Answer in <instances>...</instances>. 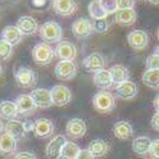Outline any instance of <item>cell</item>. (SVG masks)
<instances>
[{"instance_id": "obj_1", "label": "cell", "mask_w": 159, "mask_h": 159, "mask_svg": "<svg viewBox=\"0 0 159 159\" xmlns=\"http://www.w3.org/2000/svg\"><path fill=\"white\" fill-rule=\"evenodd\" d=\"M40 37L44 40L46 44H59L63 37V30L61 25L54 21H48L39 28Z\"/></svg>"}, {"instance_id": "obj_2", "label": "cell", "mask_w": 159, "mask_h": 159, "mask_svg": "<svg viewBox=\"0 0 159 159\" xmlns=\"http://www.w3.org/2000/svg\"><path fill=\"white\" fill-rule=\"evenodd\" d=\"M93 105L99 113H111L116 109V98L112 93L102 90L93 98Z\"/></svg>"}, {"instance_id": "obj_3", "label": "cell", "mask_w": 159, "mask_h": 159, "mask_svg": "<svg viewBox=\"0 0 159 159\" xmlns=\"http://www.w3.org/2000/svg\"><path fill=\"white\" fill-rule=\"evenodd\" d=\"M54 57H55L54 49L49 44H46V43H39L37 45L34 46L32 58H34L35 63H37L40 66H48V64L52 63Z\"/></svg>"}, {"instance_id": "obj_4", "label": "cell", "mask_w": 159, "mask_h": 159, "mask_svg": "<svg viewBox=\"0 0 159 159\" xmlns=\"http://www.w3.org/2000/svg\"><path fill=\"white\" fill-rule=\"evenodd\" d=\"M14 78L17 84L23 89H30L35 86L37 82V76L34 72V69L30 67H19L16 71Z\"/></svg>"}, {"instance_id": "obj_5", "label": "cell", "mask_w": 159, "mask_h": 159, "mask_svg": "<svg viewBox=\"0 0 159 159\" xmlns=\"http://www.w3.org/2000/svg\"><path fill=\"white\" fill-rule=\"evenodd\" d=\"M54 54L58 59L66 62H73L77 57V49L75 44H72L68 40H63L61 41L54 49Z\"/></svg>"}, {"instance_id": "obj_6", "label": "cell", "mask_w": 159, "mask_h": 159, "mask_svg": "<svg viewBox=\"0 0 159 159\" xmlns=\"http://www.w3.org/2000/svg\"><path fill=\"white\" fill-rule=\"evenodd\" d=\"M50 94H52L53 105L57 107L68 105L72 100V91L63 85H55L50 90Z\"/></svg>"}, {"instance_id": "obj_7", "label": "cell", "mask_w": 159, "mask_h": 159, "mask_svg": "<svg viewBox=\"0 0 159 159\" xmlns=\"http://www.w3.org/2000/svg\"><path fill=\"white\" fill-rule=\"evenodd\" d=\"M127 41L134 50L141 52L145 50L149 45V36L143 30H134L127 35Z\"/></svg>"}, {"instance_id": "obj_8", "label": "cell", "mask_w": 159, "mask_h": 159, "mask_svg": "<svg viewBox=\"0 0 159 159\" xmlns=\"http://www.w3.org/2000/svg\"><path fill=\"white\" fill-rule=\"evenodd\" d=\"M54 122L49 118H39L32 123V131L36 137L46 139L54 134Z\"/></svg>"}, {"instance_id": "obj_9", "label": "cell", "mask_w": 159, "mask_h": 159, "mask_svg": "<svg viewBox=\"0 0 159 159\" xmlns=\"http://www.w3.org/2000/svg\"><path fill=\"white\" fill-rule=\"evenodd\" d=\"M66 144L67 139L63 135H57L54 139H52L45 149V154L48 159H62V152Z\"/></svg>"}, {"instance_id": "obj_10", "label": "cell", "mask_w": 159, "mask_h": 159, "mask_svg": "<svg viewBox=\"0 0 159 159\" xmlns=\"http://www.w3.org/2000/svg\"><path fill=\"white\" fill-rule=\"evenodd\" d=\"M94 32L93 30V22L87 18H77L76 21L72 23V34L78 40H84L87 39L91 34Z\"/></svg>"}, {"instance_id": "obj_11", "label": "cell", "mask_w": 159, "mask_h": 159, "mask_svg": "<svg viewBox=\"0 0 159 159\" xmlns=\"http://www.w3.org/2000/svg\"><path fill=\"white\" fill-rule=\"evenodd\" d=\"M66 132L67 135L73 139V140H77V139H82L86 132H87V126L85 123L84 119L81 118H72L67 122L66 126Z\"/></svg>"}, {"instance_id": "obj_12", "label": "cell", "mask_w": 159, "mask_h": 159, "mask_svg": "<svg viewBox=\"0 0 159 159\" xmlns=\"http://www.w3.org/2000/svg\"><path fill=\"white\" fill-rule=\"evenodd\" d=\"M54 73L59 80H63V81H69V80L75 78V76L77 75V67L73 62H66V61H61L58 62L54 69Z\"/></svg>"}, {"instance_id": "obj_13", "label": "cell", "mask_w": 159, "mask_h": 159, "mask_svg": "<svg viewBox=\"0 0 159 159\" xmlns=\"http://www.w3.org/2000/svg\"><path fill=\"white\" fill-rule=\"evenodd\" d=\"M30 96L32 98V100L37 108L48 109L53 105L52 94L50 90H48V89H35V90L30 93Z\"/></svg>"}, {"instance_id": "obj_14", "label": "cell", "mask_w": 159, "mask_h": 159, "mask_svg": "<svg viewBox=\"0 0 159 159\" xmlns=\"http://www.w3.org/2000/svg\"><path fill=\"white\" fill-rule=\"evenodd\" d=\"M105 58L103 57V54L100 53H91L90 55H87L85 59H84V67L87 69L89 72H99V71H102V69L105 68Z\"/></svg>"}, {"instance_id": "obj_15", "label": "cell", "mask_w": 159, "mask_h": 159, "mask_svg": "<svg viewBox=\"0 0 159 159\" xmlns=\"http://www.w3.org/2000/svg\"><path fill=\"white\" fill-rule=\"evenodd\" d=\"M78 8V4L76 0H55L53 2V9L54 12L62 17H69L73 13H76Z\"/></svg>"}, {"instance_id": "obj_16", "label": "cell", "mask_w": 159, "mask_h": 159, "mask_svg": "<svg viewBox=\"0 0 159 159\" xmlns=\"http://www.w3.org/2000/svg\"><path fill=\"white\" fill-rule=\"evenodd\" d=\"M17 109H18V114H22V116H31L36 112V104L34 103L32 98L30 95H19L17 96V99L14 100Z\"/></svg>"}, {"instance_id": "obj_17", "label": "cell", "mask_w": 159, "mask_h": 159, "mask_svg": "<svg viewBox=\"0 0 159 159\" xmlns=\"http://www.w3.org/2000/svg\"><path fill=\"white\" fill-rule=\"evenodd\" d=\"M4 131L5 134L11 135L13 139L16 140H21V139L25 137L27 130V125L21 122V121H17V119H12V121H8L7 125L4 126Z\"/></svg>"}, {"instance_id": "obj_18", "label": "cell", "mask_w": 159, "mask_h": 159, "mask_svg": "<svg viewBox=\"0 0 159 159\" xmlns=\"http://www.w3.org/2000/svg\"><path fill=\"white\" fill-rule=\"evenodd\" d=\"M21 32L23 34V36H30V35H34L39 31V23L34 18V17H30V16H23L21 17L17 21V25H16Z\"/></svg>"}, {"instance_id": "obj_19", "label": "cell", "mask_w": 159, "mask_h": 159, "mask_svg": "<svg viewBox=\"0 0 159 159\" xmlns=\"http://www.w3.org/2000/svg\"><path fill=\"white\" fill-rule=\"evenodd\" d=\"M137 85L128 80V81L116 86V95L125 100H131L137 95Z\"/></svg>"}, {"instance_id": "obj_20", "label": "cell", "mask_w": 159, "mask_h": 159, "mask_svg": "<svg viewBox=\"0 0 159 159\" xmlns=\"http://www.w3.org/2000/svg\"><path fill=\"white\" fill-rule=\"evenodd\" d=\"M2 39L11 45L16 46L23 40V34L17 26H7L2 31Z\"/></svg>"}, {"instance_id": "obj_21", "label": "cell", "mask_w": 159, "mask_h": 159, "mask_svg": "<svg viewBox=\"0 0 159 159\" xmlns=\"http://www.w3.org/2000/svg\"><path fill=\"white\" fill-rule=\"evenodd\" d=\"M93 81H94V85L102 90H108L113 86V80H112V76H111V72L109 69H102L96 73H94V77H93Z\"/></svg>"}, {"instance_id": "obj_22", "label": "cell", "mask_w": 159, "mask_h": 159, "mask_svg": "<svg viewBox=\"0 0 159 159\" xmlns=\"http://www.w3.org/2000/svg\"><path fill=\"white\" fill-rule=\"evenodd\" d=\"M109 72H111L112 80H113V85H121L126 81H128L130 78V72H128L127 67L122 66V64H114L109 68Z\"/></svg>"}, {"instance_id": "obj_23", "label": "cell", "mask_w": 159, "mask_h": 159, "mask_svg": "<svg viewBox=\"0 0 159 159\" xmlns=\"http://www.w3.org/2000/svg\"><path fill=\"white\" fill-rule=\"evenodd\" d=\"M113 134L119 140H127L134 135V128L130 122L127 121H118L113 126Z\"/></svg>"}, {"instance_id": "obj_24", "label": "cell", "mask_w": 159, "mask_h": 159, "mask_svg": "<svg viewBox=\"0 0 159 159\" xmlns=\"http://www.w3.org/2000/svg\"><path fill=\"white\" fill-rule=\"evenodd\" d=\"M17 116H18V109L14 102L11 100L0 102V119L12 121V119H16Z\"/></svg>"}, {"instance_id": "obj_25", "label": "cell", "mask_w": 159, "mask_h": 159, "mask_svg": "<svg viewBox=\"0 0 159 159\" xmlns=\"http://www.w3.org/2000/svg\"><path fill=\"white\" fill-rule=\"evenodd\" d=\"M137 13L135 9H126V11H118L116 12V23L121 26H131L136 22Z\"/></svg>"}, {"instance_id": "obj_26", "label": "cell", "mask_w": 159, "mask_h": 159, "mask_svg": "<svg viewBox=\"0 0 159 159\" xmlns=\"http://www.w3.org/2000/svg\"><path fill=\"white\" fill-rule=\"evenodd\" d=\"M17 149V140L13 139L11 135L3 132L0 135V154L8 155L16 152Z\"/></svg>"}, {"instance_id": "obj_27", "label": "cell", "mask_w": 159, "mask_h": 159, "mask_svg": "<svg viewBox=\"0 0 159 159\" xmlns=\"http://www.w3.org/2000/svg\"><path fill=\"white\" fill-rule=\"evenodd\" d=\"M152 140L146 136H139L132 141V150L136 154L144 155L146 153H150V148H152Z\"/></svg>"}, {"instance_id": "obj_28", "label": "cell", "mask_w": 159, "mask_h": 159, "mask_svg": "<svg viewBox=\"0 0 159 159\" xmlns=\"http://www.w3.org/2000/svg\"><path fill=\"white\" fill-rule=\"evenodd\" d=\"M87 149L93 153L95 158H100L109 152V144L105 140H103V139H95V140H93L89 144Z\"/></svg>"}, {"instance_id": "obj_29", "label": "cell", "mask_w": 159, "mask_h": 159, "mask_svg": "<svg viewBox=\"0 0 159 159\" xmlns=\"http://www.w3.org/2000/svg\"><path fill=\"white\" fill-rule=\"evenodd\" d=\"M89 14L93 19H105L109 13L105 11V8L102 5L100 0H93V2L89 3Z\"/></svg>"}, {"instance_id": "obj_30", "label": "cell", "mask_w": 159, "mask_h": 159, "mask_svg": "<svg viewBox=\"0 0 159 159\" xmlns=\"http://www.w3.org/2000/svg\"><path fill=\"white\" fill-rule=\"evenodd\" d=\"M143 82L150 89H159V69H146L143 73Z\"/></svg>"}, {"instance_id": "obj_31", "label": "cell", "mask_w": 159, "mask_h": 159, "mask_svg": "<svg viewBox=\"0 0 159 159\" xmlns=\"http://www.w3.org/2000/svg\"><path fill=\"white\" fill-rule=\"evenodd\" d=\"M80 152H81V149L77 144L72 141H67L62 152V159H77Z\"/></svg>"}, {"instance_id": "obj_32", "label": "cell", "mask_w": 159, "mask_h": 159, "mask_svg": "<svg viewBox=\"0 0 159 159\" xmlns=\"http://www.w3.org/2000/svg\"><path fill=\"white\" fill-rule=\"evenodd\" d=\"M13 55V45L7 43L5 40H0V61H8Z\"/></svg>"}, {"instance_id": "obj_33", "label": "cell", "mask_w": 159, "mask_h": 159, "mask_svg": "<svg viewBox=\"0 0 159 159\" xmlns=\"http://www.w3.org/2000/svg\"><path fill=\"white\" fill-rule=\"evenodd\" d=\"M108 22L105 19H94L93 21V30L98 34H104L108 31Z\"/></svg>"}, {"instance_id": "obj_34", "label": "cell", "mask_w": 159, "mask_h": 159, "mask_svg": "<svg viewBox=\"0 0 159 159\" xmlns=\"http://www.w3.org/2000/svg\"><path fill=\"white\" fill-rule=\"evenodd\" d=\"M145 66H146V69H159V57L155 54L148 57Z\"/></svg>"}, {"instance_id": "obj_35", "label": "cell", "mask_w": 159, "mask_h": 159, "mask_svg": "<svg viewBox=\"0 0 159 159\" xmlns=\"http://www.w3.org/2000/svg\"><path fill=\"white\" fill-rule=\"evenodd\" d=\"M135 0H117V12L126 11V9H134Z\"/></svg>"}, {"instance_id": "obj_36", "label": "cell", "mask_w": 159, "mask_h": 159, "mask_svg": "<svg viewBox=\"0 0 159 159\" xmlns=\"http://www.w3.org/2000/svg\"><path fill=\"white\" fill-rule=\"evenodd\" d=\"M100 3L109 14L117 12V0H100Z\"/></svg>"}, {"instance_id": "obj_37", "label": "cell", "mask_w": 159, "mask_h": 159, "mask_svg": "<svg viewBox=\"0 0 159 159\" xmlns=\"http://www.w3.org/2000/svg\"><path fill=\"white\" fill-rule=\"evenodd\" d=\"M150 155L153 157V159H159V139H158V140H154L152 143Z\"/></svg>"}, {"instance_id": "obj_38", "label": "cell", "mask_w": 159, "mask_h": 159, "mask_svg": "<svg viewBox=\"0 0 159 159\" xmlns=\"http://www.w3.org/2000/svg\"><path fill=\"white\" fill-rule=\"evenodd\" d=\"M77 159H95V157L93 155V153L89 150V149H81Z\"/></svg>"}, {"instance_id": "obj_39", "label": "cell", "mask_w": 159, "mask_h": 159, "mask_svg": "<svg viewBox=\"0 0 159 159\" xmlns=\"http://www.w3.org/2000/svg\"><path fill=\"white\" fill-rule=\"evenodd\" d=\"M14 159H36V155L31 152H21L16 154Z\"/></svg>"}, {"instance_id": "obj_40", "label": "cell", "mask_w": 159, "mask_h": 159, "mask_svg": "<svg viewBox=\"0 0 159 159\" xmlns=\"http://www.w3.org/2000/svg\"><path fill=\"white\" fill-rule=\"evenodd\" d=\"M152 127L154 130L159 131V112H155L154 116L152 117Z\"/></svg>"}, {"instance_id": "obj_41", "label": "cell", "mask_w": 159, "mask_h": 159, "mask_svg": "<svg viewBox=\"0 0 159 159\" xmlns=\"http://www.w3.org/2000/svg\"><path fill=\"white\" fill-rule=\"evenodd\" d=\"M154 108L157 109V112H159V94L154 98Z\"/></svg>"}, {"instance_id": "obj_42", "label": "cell", "mask_w": 159, "mask_h": 159, "mask_svg": "<svg viewBox=\"0 0 159 159\" xmlns=\"http://www.w3.org/2000/svg\"><path fill=\"white\" fill-rule=\"evenodd\" d=\"M34 4L35 5H43V4H45V0H34Z\"/></svg>"}, {"instance_id": "obj_43", "label": "cell", "mask_w": 159, "mask_h": 159, "mask_svg": "<svg viewBox=\"0 0 159 159\" xmlns=\"http://www.w3.org/2000/svg\"><path fill=\"white\" fill-rule=\"evenodd\" d=\"M3 130H4V125H3V122H2V119H0V135L3 134Z\"/></svg>"}, {"instance_id": "obj_44", "label": "cell", "mask_w": 159, "mask_h": 159, "mask_svg": "<svg viewBox=\"0 0 159 159\" xmlns=\"http://www.w3.org/2000/svg\"><path fill=\"white\" fill-rule=\"evenodd\" d=\"M152 4H154V5H159V0H149Z\"/></svg>"}, {"instance_id": "obj_45", "label": "cell", "mask_w": 159, "mask_h": 159, "mask_svg": "<svg viewBox=\"0 0 159 159\" xmlns=\"http://www.w3.org/2000/svg\"><path fill=\"white\" fill-rule=\"evenodd\" d=\"M154 54L159 57V46H157V48H155V50H154Z\"/></svg>"}, {"instance_id": "obj_46", "label": "cell", "mask_w": 159, "mask_h": 159, "mask_svg": "<svg viewBox=\"0 0 159 159\" xmlns=\"http://www.w3.org/2000/svg\"><path fill=\"white\" fill-rule=\"evenodd\" d=\"M3 75V67H2V64H0V76Z\"/></svg>"}, {"instance_id": "obj_47", "label": "cell", "mask_w": 159, "mask_h": 159, "mask_svg": "<svg viewBox=\"0 0 159 159\" xmlns=\"http://www.w3.org/2000/svg\"><path fill=\"white\" fill-rule=\"evenodd\" d=\"M158 40H159V28H158Z\"/></svg>"}, {"instance_id": "obj_48", "label": "cell", "mask_w": 159, "mask_h": 159, "mask_svg": "<svg viewBox=\"0 0 159 159\" xmlns=\"http://www.w3.org/2000/svg\"><path fill=\"white\" fill-rule=\"evenodd\" d=\"M52 2H55V0H52Z\"/></svg>"}]
</instances>
